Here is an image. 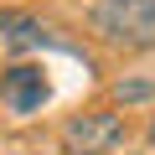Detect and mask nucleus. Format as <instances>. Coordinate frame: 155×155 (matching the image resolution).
Here are the masks:
<instances>
[{
	"instance_id": "obj_1",
	"label": "nucleus",
	"mask_w": 155,
	"mask_h": 155,
	"mask_svg": "<svg viewBox=\"0 0 155 155\" xmlns=\"http://www.w3.org/2000/svg\"><path fill=\"white\" fill-rule=\"evenodd\" d=\"M88 26L109 47L145 52V47H155V0H93Z\"/></svg>"
},
{
	"instance_id": "obj_2",
	"label": "nucleus",
	"mask_w": 155,
	"mask_h": 155,
	"mask_svg": "<svg viewBox=\"0 0 155 155\" xmlns=\"http://www.w3.org/2000/svg\"><path fill=\"white\" fill-rule=\"evenodd\" d=\"M124 134H129L124 114H114V109H83V114H72L62 124V150L67 155H109V150L124 145Z\"/></svg>"
},
{
	"instance_id": "obj_3",
	"label": "nucleus",
	"mask_w": 155,
	"mask_h": 155,
	"mask_svg": "<svg viewBox=\"0 0 155 155\" xmlns=\"http://www.w3.org/2000/svg\"><path fill=\"white\" fill-rule=\"evenodd\" d=\"M47 93H52L47 67H36V62H16V67L0 72V104L11 114H36L47 104Z\"/></svg>"
},
{
	"instance_id": "obj_4",
	"label": "nucleus",
	"mask_w": 155,
	"mask_h": 155,
	"mask_svg": "<svg viewBox=\"0 0 155 155\" xmlns=\"http://www.w3.org/2000/svg\"><path fill=\"white\" fill-rule=\"evenodd\" d=\"M114 98L119 104H150L155 98V78H124V83H114Z\"/></svg>"
},
{
	"instance_id": "obj_5",
	"label": "nucleus",
	"mask_w": 155,
	"mask_h": 155,
	"mask_svg": "<svg viewBox=\"0 0 155 155\" xmlns=\"http://www.w3.org/2000/svg\"><path fill=\"white\" fill-rule=\"evenodd\" d=\"M150 145H155V119H150Z\"/></svg>"
}]
</instances>
